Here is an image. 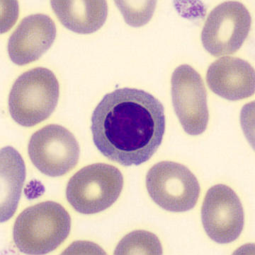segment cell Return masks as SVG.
Instances as JSON below:
<instances>
[{
	"instance_id": "obj_2",
	"label": "cell",
	"mask_w": 255,
	"mask_h": 255,
	"mask_svg": "<svg viewBox=\"0 0 255 255\" xmlns=\"http://www.w3.org/2000/svg\"><path fill=\"white\" fill-rule=\"evenodd\" d=\"M70 229V216L62 205L41 202L18 215L13 226V241L23 254H48L66 240Z\"/></svg>"
},
{
	"instance_id": "obj_11",
	"label": "cell",
	"mask_w": 255,
	"mask_h": 255,
	"mask_svg": "<svg viewBox=\"0 0 255 255\" xmlns=\"http://www.w3.org/2000/svg\"><path fill=\"white\" fill-rule=\"evenodd\" d=\"M208 86L218 96L240 101L255 94V69L238 57H222L211 64L207 74Z\"/></svg>"
},
{
	"instance_id": "obj_10",
	"label": "cell",
	"mask_w": 255,
	"mask_h": 255,
	"mask_svg": "<svg viewBox=\"0 0 255 255\" xmlns=\"http://www.w3.org/2000/svg\"><path fill=\"white\" fill-rule=\"evenodd\" d=\"M56 27L53 20L42 13L23 18L8 42V53L16 65L22 66L38 60L53 45Z\"/></svg>"
},
{
	"instance_id": "obj_6",
	"label": "cell",
	"mask_w": 255,
	"mask_h": 255,
	"mask_svg": "<svg viewBox=\"0 0 255 255\" xmlns=\"http://www.w3.org/2000/svg\"><path fill=\"white\" fill-rule=\"evenodd\" d=\"M251 23V13L244 4L225 1L208 16L202 32L203 46L214 57L232 55L248 38Z\"/></svg>"
},
{
	"instance_id": "obj_7",
	"label": "cell",
	"mask_w": 255,
	"mask_h": 255,
	"mask_svg": "<svg viewBox=\"0 0 255 255\" xmlns=\"http://www.w3.org/2000/svg\"><path fill=\"white\" fill-rule=\"evenodd\" d=\"M28 153L33 164L50 177H60L78 163L79 146L74 135L58 125H48L30 138Z\"/></svg>"
},
{
	"instance_id": "obj_1",
	"label": "cell",
	"mask_w": 255,
	"mask_h": 255,
	"mask_svg": "<svg viewBox=\"0 0 255 255\" xmlns=\"http://www.w3.org/2000/svg\"><path fill=\"white\" fill-rule=\"evenodd\" d=\"M165 109L152 94L123 88L106 94L92 116L93 141L108 159L139 165L158 151L165 131Z\"/></svg>"
},
{
	"instance_id": "obj_3",
	"label": "cell",
	"mask_w": 255,
	"mask_h": 255,
	"mask_svg": "<svg viewBox=\"0 0 255 255\" xmlns=\"http://www.w3.org/2000/svg\"><path fill=\"white\" fill-rule=\"evenodd\" d=\"M60 88L50 69L36 67L21 74L13 84L9 111L20 126L33 127L51 116L58 102Z\"/></svg>"
},
{
	"instance_id": "obj_12",
	"label": "cell",
	"mask_w": 255,
	"mask_h": 255,
	"mask_svg": "<svg viewBox=\"0 0 255 255\" xmlns=\"http://www.w3.org/2000/svg\"><path fill=\"white\" fill-rule=\"evenodd\" d=\"M50 3L62 24L80 34H90L100 29L107 18L106 1L60 0Z\"/></svg>"
},
{
	"instance_id": "obj_13",
	"label": "cell",
	"mask_w": 255,
	"mask_h": 255,
	"mask_svg": "<svg viewBox=\"0 0 255 255\" xmlns=\"http://www.w3.org/2000/svg\"><path fill=\"white\" fill-rule=\"evenodd\" d=\"M22 158L12 147L1 151V222L12 216L18 205L25 180Z\"/></svg>"
},
{
	"instance_id": "obj_9",
	"label": "cell",
	"mask_w": 255,
	"mask_h": 255,
	"mask_svg": "<svg viewBox=\"0 0 255 255\" xmlns=\"http://www.w3.org/2000/svg\"><path fill=\"white\" fill-rule=\"evenodd\" d=\"M202 220L209 237L220 244L236 241L245 224L244 210L237 194L227 185L208 190L202 209Z\"/></svg>"
},
{
	"instance_id": "obj_14",
	"label": "cell",
	"mask_w": 255,
	"mask_h": 255,
	"mask_svg": "<svg viewBox=\"0 0 255 255\" xmlns=\"http://www.w3.org/2000/svg\"><path fill=\"white\" fill-rule=\"evenodd\" d=\"M162 245L155 234L145 231L130 233L120 241L114 255H162Z\"/></svg>"
},
{
	"instance_id": "obj_15",
	"label": "cell",
	"mask_w": 255,
	"mask_h": 255,
	"mask_svg": "<svg viewBox=\"0 0 255 255\" xmlns=\"http://www.w3.org/2000/svg\"><path fill=\"white\" fill-rule=\"evenodd\" d=\"M125 21L130 26L139 27L146 24L154 13L155 1H116Z\"/></svg>"
},
{
	"instance_id": "obj_4",
	"label": "cell",
	"mask_w": 255,
	"mask_h": 255,
	"mask_svg": "<svg viewBox=\"0 0 255 255\" xmlns=\"http://www.w3.org/2000/svg\"><path fill=\"white\" fill-rule=\"evenodd\" d=\"M123 177L119 169L106 163H94L79 170L67 183L69 204L82 214H97L119 199Z\"/></svg>"
},
{
	"instance_id": "obj_5",
	"label": "cell",
	"mask_w": 255,
	"mask_h": 255,
	"mask_svg": "<svg viewBox=\"0 0 255 255\" xmlns=\"http://www.w3.org/2000/svg\"><path fill=\"white\" fill-rule=\"evenodd\" d=\"M146 187L152 199L172 212H185L195 207L200 195L197 177L185 165L162 161L146 175Z\"/></svg>"
},
{
	"instance_id": "obj_8",
	"label": "cell",
	"mask_w": 255,
	"mask_h": 255,
	"mask_svg": "<svg viewBox=\"0 0 255 255\" xmlns=\"http://www.w3.org/2000/svg\"><path fill=\"white\" fill-rule=\"evenodd\" d=\"M171 84L174 109L185 132L202 134L207 129L209 113L200 74L188 65L179 66L172 74Z\"/></svg>"
}]
</instances>
